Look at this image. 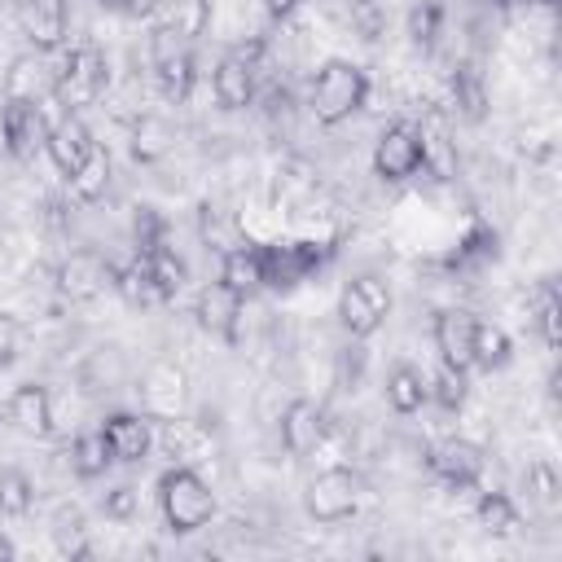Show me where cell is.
<instances>
[{
    "instance_id": "1",
    "label": "cell",
    "mask_w": 562,
    "mask_h": 562,
    "mask_svg": "<svg viewBox=\"0 0 562 562\" xmlns=\"http://www.w3.org/2000/svg\"><path fill=\"white\" fill-rule=\"evenodd\" d=\"M158 509L176 536H193L215 518V492L193 465H171L158 479Z\"/></svg>"
},
{
    "instance_id": "2",
    "label": "cell",
    "mask_w": 562,
    "mask_h": 562,
    "mask_svg": "<svg viewBox=\"0 0 562 562\" xmlns=\"http://www.w3.org/2000/svg\"><path fill=\"white\" fill-rule=\"evenodd\" d=\"M364 97H369V75H364V66L334 57V61H325V66L316 70L307 105H312L316 123L334 127V123L351 119V114L364 105Z\"/></svg>"
},
{
    "instance_id": "3",
    "label": "cell",
    "mask_w": 562,
    "mask_h": 562,
    "mask_svg": "<svg viewBox=\"0 0 562 562\" xmlns=\"http://www.w3.org/2000/svg\"><path fill=\"white\" fill-rule=\"evenodd\" d=\"M110 83V66L105 53L97 44H75L57 66H53V97L61 101V110L79 114L88 110Z\"/></svg>"
},
{
    "instance_id": "4",
    "label": "cell",
    "mask_w": 562,
    "mask_h": 562,
    "mask_svg": "<svg viewBox=\"0 0 562 562\" xmlns=\"http://www.w3.org/2000/svg\"><path fill=\"white\" fill-rule=\"evenodd\" d=\"M391 312V290L382 277L364 272V277H351L342 290H338V325L351 334V338H369L382 329Z\"/></svg>"
},
{
    "instance_id": "5",
    "label": "cell",
    "mask_w": 562,
    "mask_h": 562,
    "mask_svg": "<svg viewBox=\"0 0 562 562\" xmlns=\"http://www.w3.org/2000/svg\"><path fill=\"white\" fill-rule=\"evenodd\" d=\"M356 505H360V479L347 465H325L303 487V509L316 522H342L356 514Z\"/></svg>"
},
{
    "instance_id": "6",
    "label": "cell",
    "mask_w": 562,
    "mask_h": 562,
    "mask_svg": "<svg viewBox=\"0 0 562 562\" xmlns=\"http://www.w3.org/2000/svg\"><path fill=\"white\" fill-rule=\"evenodd\" d=\"M373 171L386 184H404L422 171V123L413 119H395L382 127V136L373 140Z\"/></svg>"
},
{
    "instance_id": "7",
    "label": "cell",
    "mask_w": 562,
    "mask_h": 562,
    "mask_svg": "<svg viewBox=\"0 0 562 562\" xmlns=\"http://www.w3.org/2000/svg\"><path fill=\"white\" fill-rule=\"evenodd\" d=\"M136 395H140V408L149 422H162V417H180L184 404H189V378L180 364L171 360H154L140 382H136Z\"/></svg>"
},
{
    "instance_id": "8",
    "label": "cell",
    "mask_w": 562,
    "mask_h": 562,
    "mask_svg": "<svg viewBox=\"0 0 562 562\" xmlns=\"http://www.w3.org/2000/svg\"><path fill=\"white\" fill-rule=\"evenodd\" d=\"M193 316L206 334L224 338V342H237L241 338V316H246V299L237 290H228L224 281H211L198 290L193 299Z\"/></svg>"
},
{
    "instance_id": "9",
    "label": "cell",
    "mask_w": 562,
    "mask_h": 562,
    "mask_svg": "<svg viewBox=\"0 0 562 562\" xmlns=\"http://www.w3.org/2000/svg\"><path fill=\"white\" fill-rule=\"evenodd\" d=\"M277 430H281V443H285L290 457H312V452H321L329 422H325V408L321 404H312V400L299 395V400H290L281 408Z\"/></svg>"
},
{
    "instance_id": "10",
    "label": "cell",
    "mask_w": 562,
    "mask_h": 562,
    "mask_svg": "<svg viewBox=\"0 0 562 562\" xmlns=\"http://www.w3.org/2000/svg\"><path fill=\"white\" fill-rule=\"evenodd\" d=\"M259 255H263V285H272V290L299 285L321 263L316 241H277V246H259Z\"/></svg>"
},
{
    "instance_id": "11",
    "label": "cell",
    "mask_w": 562,
    "mask_h": 562,
    "mask_svg": "<svg viewBox=\"0 0 562 562\" xmlns=\"http://www.w3.org/2000/svg\"><path fill=\"white\" fill-rule=\"evenodd\" d=\"M53 285H57V294H66L70 303H92V299L110 285V263L97 259L92 250H75V255H66V259L57 263Z\"/></svg>"
},
{
    "instance_id": "12",
    "label": "cell",
    "mask_w": 562,
    "mask_h": 562,
    "mask_svg": "<svg viewBox=\"0 0 562 562\" xmlns=\"http://www.w3.org/2000/svg\"><path fill=\"white\" fill-rule=\"evenodd\" d=\"M474 316L465 307H448L435 316V351H439V364H452L461 373L474 369Z\"/></svg>"
},
{
    "instance_id": "13",
    "label": "cell",
    "mask_w": 562,
    "mask_h": 562,
    "mask_svg": "<svg viewBox=\"0 0 562 562\" xmlns=\"http://www.w3.org/2000/svg\"><path fill=\"white\" fill-rule=\"evenodd\" d=\"M101 435H105L114 461L136 465V461H145L154 452V422L145 413H110L101 422Z\"/></svg>"
},
{
    "instance_id": "14",
    "label": "cell",
    "mask_w": 562,
    "mask_h": 562,
    "mask_svg": "<svg viewBox=\"0 0 562 562\" xmlns=\"http://www.w3.org/2000/svg\"><path fill=\"white\" fill-rule=\"evenodd\" d=\"M426 465L443 479V483H452V487H465V483H474L479 474H483V465H487V457H483V448L474 443V439H443V443H435L430 452H426Z\"/></svg>"
},
{
    "instance_id": "15",
    "label": "cell",
    "mask_w": 562,
    "mask_h": 562,
    "mask_svg": "<svg viewBox=\"0 0 562 562\" xmlns=\"http://www.w3.org/2000/svg\"><path fill=\"white\" fill-rule=\"evenodd\" d=\"M4 413H9V426L22 430V435H31V439L53 435V391L40 386V382H22V386H13Z\"/></svg>"
},
{
    "instance_id": "16",
    "label": "cell",
    "mask_w": 562,
    "mask_h": 562,
    "mask_svg": "<svg viewBox=\"0 0 562 562\" xmlns=\"http://www.w3.org/2000/svg\"><path fill=\"white\" fill-rule=\"evenodd\" d=\"M44 149H48L53 167H57L61 176H70V171H75V167L97 149V140H92V132H88V123H83L79 114H61V119L48 127Z\"/></svg>"
},
{
    "instance_id": "17",
    "label": "cell",
    "mask_w": 562,
    "mask_h": 562,
    "mask_svg": "<svg viewBox=\"0 0 562 562\" xmlns=\"http://www.w3.org/2000/svg\"><path fill=\"white\" fill-rule=\"evenodd\" d=\"M48 92H53V66L44 61V53H22V57L9 61V70H4V101L35 105Z\"/></svg>"
},
{
    "instance_id": "18",
    "label": "cell",
    "mask_w": 562,
    "mask_h": 562,
    "mask_svg": "<svg viewBox=\"0 0 562 562\" xmlns=\"http://www.w3.org/2000/svg\"><path fill=\"white\" fill-rule=\"evenodd\" d=\"M48 127H44V114L40 105H18V101H4L0 110V140L13 158H31L35 145H44Z\"/></svg>"
},
{
    "instance_id": "19",
    "label": "cell",
    "mask_w": 562,
    "mask_h": 562,
    "mask_svg": "<svg viewBox=\"0 0 562 562\" xmlns=\"http://www.w3.org/2000/svg\"><path fill=\"white\" fill-rule=\"evenodd\" d=\"M211 88H215V101L224 110H246L259 92V70L246 57H224L211 75Z\"/></svg>"
},
{
    "instance_id": "20",
    "label": "cell",
    "mask_w": 562,
    "mask_h": 562,
    "mask_svg": "<svg viewBox=\"0 0 562 562\" xmlns=\"http://www.w3.org/2000/svg\"><path fill=\"white\" fill-rule=\"evenodd\" d=\"M66 0H26V13H22V26H26V40L35 44V53H53L61 48L66 40Z\"/></svg>"
},
{
    "instance_id": "21",
    "label": "cell",
    "mask_w": 562,
    "mask_h": 562,
    "mask_svg": "<svg viewBox=\"0 0 562 562\" xmlns=\"http://www.w3.org/2000/svg\"><path fill=\"white\" fill-rule=\"evenodd\" d=\"M127 373L132 369H127V356L119 347H92L83 356V364H79V386L88 395H110V391H119L127 382Z\"/></svg>"
},
{
    "instance_id": "22",
    "label": "cell",
    "mask_w": 562,
    "mask_h": 562,
    "mask_svg": "<svg viewBox=\"0 0 562 562\" xmlns=\"http://www.w3.org/2000/svg\"><path fill=\"white\" fill-rule=\"evenodd\" d=\"M110 285H114L132 307H158V303H167V299H171V294L154 281V272H149L145 255H140V259H132V263H110Z\"/></svg>"
},
{
    "instance_id": "23",
    "label": "cell",
    "mask_w": 562,
    "mask_h": 562,
    "mask_svg": "<svg viewBox=\"0 0 562 562\" xmlns=\"http://www.w3.org/2000/svg\"><path fill=\"white\" fill-rule=\"evenodd\" d=\"M127 149L136 162H162L176 149V127L162 114H136L132 132H127Z\"/></svg>"
},
{
    "instance_id": "24",
    "label": "cell",
    "mask_w": 562,
    "mask_h": 562,
    "mask_svg": "<svg viewBox=\"0 0 562 562\" xmlns=\"http://www.w3.org/2000/svg\"><path fill=\"white\" fill-rule=\"evenodd\" d=\"M154 448L171 461H193L202 448H206V426L202 422H189L184 413L180 417H162L158 430H154Z\"/></svg>"
},
{
    "instance_id": "25",
    "label": "cell",
    "mask_w": 562,
    "mask_h": 562,
    "mask_svg": "<svg viewBox=\"0 0 562 562\" xmlns=\"http://www.w3.org/2000/svg\"><path fill=\"white\" fill-rule=\"evenodd\" d=\"M220 281L228 285V290H237L241 299H250L255 290H263V255H259V246H233V250H224V259H220Z\"/></svg>"
},
{
    "instance_id": "26",
    "label": "cell",
    "mask_w": 562,
    "mask_h": 562,
    "mask_svg": "<svg viewBox=\"0 0 562 562\" xmlns=\"http://www.w3.org/2000/svg\"><path fill=\"white\" fill-rule=\"evenodd\" d=\"M430 400V386H426V373L413 369V364H395L386 373V404L400 413V417H413L422 413V404Z\"/></svg>"
},
{
    "instance_id": "27",
    "label": "cell",
    "mask_w": 562,
    "mask_h": 562,
    "mask_svg": "<svg viewBox=\"0 0 562 562\" xmlns=\"http://www.w3.org/2000/svg\"><path fill=\"white\" fill-rule=\"evenodd\" d=\"M110 154L97 145L70 176H66V184H70V198L75 202H97V198H105V189H110Z\"/></svg>"
},
{
    "instance_id": "28",
    "label": "cell",
    "mask_w": 562,
    "mask_h": 562,
    "mask_svg": "<svg viewBox=\"0 0 562 562\" xmlns=\"http://www.w3.org/2000/svg\"><path fill=\"white\" fill-rule=\"evenodd\" d=\"M110 443H105V435L101 430H79L75 435V443H70V470L79 474V479H101L105 470H110Z\"/></svg>"
},
{
    "instance_id": "29",
    "label": "cell",
    "mask_w": 562,
    "mask_h": 562,
    "mask_svg": "<svg viewBox=\"0 0 562 562\" xmlns=\"http://www.w3.org/2000/svg\"><path fill=\"white\" fill-rule=\"evenodd\" d=\"M522 483H527L531 505H536L544 518H553V514L562 509V479H558L553 461H531L527 474H522Z\"/></svg>"
},
{
    "instance_id": "30",
    "label": "cell",
    "mask_w": 562,
    "mask_h": 562,
    "mask_svg": "<svg viewBox=\"0 0 562 562\" xmlns=\"http://www.w3.org/2000/svg\"><path fill=\"white\" fill-rule=\"evenodd\" d=\"M509 356H514L509 334L501 325H492V321H479L474 325V364L487 369V373H496V369L509 364Z\"/></svg>"
},
{
    "instance_id": "31",
    "label": "cell",
    "mask_w": 562,
    "mask_h": 562,
    "mask_svg": "<svg viewBox=\"0 0 562 562\" xmlns=\"http://www.w3.org/2000/svg\"><path fill=\"white\" fill-rule=\"evenodd\" d=\"M474 518L487 536H514L518 531V505L505 492H483L479 505H474Z\"/></svg>"
},
{
    "instance_id": "32",
    "label": "cell",
    "mask_w": 562,
    "mask_h": 562,
    "mask_svg": "<svg viewBox=\"0 0 562 562\" xmlns=\"http://www.w3.org/2000/svg\"><path fill=\"white\" fill-rule=\"evenodd\" d=\"M193 66H198V61H193V48H184V53H176V57H167V61L154 66V75H158L167 101H184V97L193 92V79H198Z\"/></svg>"
},
{
    "instance_id": "33",
    "label": "cell",
    "mask_w": 562,
    "mask_h": 562,
    "mask_svg": "<svg viewBox=\"0 0 562 562\" xmlns=\"http://www.w3.org/2000/svg\"><path fill=\"white\" fill-rule=\"evenodd\" d=\"M145 255V263H149V272H154V281L167 290V294H176V290H184V281H189V268H184V259L167 246V241H158V246H149V250H140Z\"/></svg>"
},
{
    "instance_id": "34",
    "label": "cell",
    "mask_w": 562,
    "mask_h": 562,
    "mask_svg": "<svg viewBox=\"0 0 562 562\" xmlns=\"http://www.w3.org/2000/svg\"><path fill=\"white\" fill-rule=\"evenodd\" d=\"M422 167L430 176H439V180L457 176V149L439 127H422Z\"/></svg>"
},
{
    "instance_id": "35",
    "label": "cell",
    "mask_w": 562,
    "mask_h": 562,
    "mask_svg": "<svg viewBox=\"0 0 562 562\" xmlns=\"http://www.w3.org/2000/svg\"><path fill=\"white\" fill-rule=\"evenodd\" d=\"M35 505V483L22 470H0V514L22 518Z\"/></svg>"
},
{
    "instance_id": "36",
    "label": "cell",
    "mask_w": 562,
    "mask_h": 562,
    "mask_svg": "<svg viewBox=\"0 0 562 562\" xmlns=\"http://www.w3.org/2000/svg\"><path fill=\"white\" fill-rule=\"evenodd\" d=\"M452 97H457V110H461L470 123H479V119L487 114V92H483V79H479L470 66H461V70L452 75Z\"/></svg>"
},
{
    "instance_id": "37",
    "label": "cell",
    "mask_w": 562,
    "mask_h": 562,
    "mask_svg": "<svg viewBox=\"0 0 562 562\" xmlns=\"http://www.w3.org/2000/svg\"><path fill=\"white\" fill-rule=\"evenodd\" d=\"M439 31H443V4L439 0H417L408 9V40L426 48V44L439 40Z\"/></svg>"
},
{
    "instance_id": "38",
    "label": "cell",
    "mask_w": 562,
    "mask_h": 562,
    "mask_svg": "<svg viewBox=\"0 0 562 562\" xmlns=\"http://www.w3.org/2000/svg\"><path fill=\"white\" fill-rule=\"evenodd\" d=\"M536 329H540V338H544V347L553 351L558 342H562V303H558V294H553V285L544 281L540 285V294H536Z\"/></svg>"
},
{
    "instance_id": "39",
    "label": "cell",
    "mask_w": 562,
    "mask_h": 562,
    "mask_svg": "<svg viewBox=\"0 0 562 562\" xmlns=\"http://www.w3.org/2000/svg\"><path fill=\"white\" fill-rule=\"evenodd\" d=\"M202 241L215 246L220 255L241 246V233H237V220H228L220 206H202Z\"/></svg>"
},
{
    "instance_id": "40",
    "label": "cell",
    "mask_w": 562,
    "mask_h": 562,
    "mask_svg": "<svg viewBox=\"0 0 562 562\" xmlns=\"http://www.w3.org/2000/svg\"><path fill=\"white\" fill-rule=\"evenodd\" d=\"M430 386V395L439 400V408H461L465 404V391H470V382H465V373L461 369H452V364H439V373L426 382Z\"/></svg>"
},
{
    "instance_id": "41",
    "label": "cell",
    "mask_w": 562,
    "mask_h": 562,
    "mask_svg": "<svg viewBox=\"0 0 562 562\" xmlns=\"http://www.w3.org/2000/svg\"><path fill=\"white\" fill-rule=\"evenodd\" d=\"M167 22H171L184 40H193V35H202L206 22H211V0H176V9H171Z\"/></svg>"
},
{
    "instance_id": "42",
    "label": "cell",
    "mask_w": 562,
    "mask_h": 562,
    "mask_svg": "<svg viewBox=\"0 0 562 562\" xmlns=\"http://www.w3.org/2000/svg\"><path fill=\"white\" fill-rule=\"evenodd\" d=\"M101 509H105V518H114V522H132V518L140 514V492H136L132 483H119V487L105 492Z\"/></svg>"
},
{
    "instance_id": "43",
    "label": "cell",
    "mask_w": 562,
    "mask_h": 562,
    "mask_svg": "<svg viewBox=\"0 0 562 562\" xmlns=\"http://www.w3.org/2000/svg\"><path fill=\"white\" fill-rule=\"evenodd\" d=\"M189 48V40L171 26V22H158L154 31H149V61L158 66V61H167V57H176V53H184Z\"/></svg>"
},
{
    "instance_id": "44",
    "label": "cell",
    "mask_w": 562,
    "mask_h": 562,
    "mask_svg": "<svg viewBox=\"0 0 562 562\" xmlns=\"http://www.w3.org/2000/svg\"><path fill=\"white\" fill-rule=\"evenodd\" d=\"M347 22H351V31H360L364 40H378V31H382V9H378V0H347Z\"/></svg>"
},
{
    "instance_id": "45",
    "label": "cell",
    "mask_w": 562,
    "mask_h": 562,
    "mask_svg": "<svg viewBox=\"0 0 562 562\" xmlns=\"http://www.w3.org/2000/svg\"><path fill=\"white\" fill-rule=\"evenodd\" d=\"M364 364H369V351H364L360 342L342 347V351H338V382H342V386H356L360 373H364Z\"/></svg>"
},
{
    "instance_id": "46",
    "label": "cell",
    "mask_w": 562,
    "mask_h": 562,
    "mask_svg": "<svg viewBox=\"0 0 562 562\" xmlns=\"http://www.w3.org/2000/svg\"><path fill=\"white\" fill-rule=\"evenodd\" d=\"M13 360H18V325L0 316V369H9Z\"/></svg>"
},
{
    "instance_id": "47",
    "label": "cell",
    "mask_w": 562,
    "mask_h": 562,
    "mask_svg": "<svg viewBox=\"0 0 562 562\" xmlns=\"http://www.w3.org/2000/svg\"><path fill=\"white\" fill-rule=\"evenodd\" d=\"M263 9H268L272 18H285V13H294V9H299V0H263Z\"/></svg>"
},
{
    "instance_id": "48",
    "label": "cell",
    "mask_w": 562,
    "mask_h": 562,
    "mask_svg": "<svg viewBox=\"0 0 562 562\" xmlns=\"http://www.w3.org/2000/svg\"><path fill=\"white\" fill-rule=\"evenodd\" d=\"M154 4H158V0H127L123 9H127V13H154Z\"/></svg>"
},
{
    "instance_id": "49",
    "label": "cell",
    "mask_w": 562,
    "mask_h": 562,
    "mask_svg": "<svg viewBox=\"0 0 562 562\" xmlns=\"http://www.w3.org/2000/svg\"><path fill=\"white\" fill-rule=\"evenodd\" d=\"M13 553H18V549H13V540H9V536H0V562H9Z\"/></svg>"
},
{
    "instance_id": "50",
    "label": "cell",
    "mask_w": 562,
    "mask_h": 562,
    "mask_svg": "<svg viewBox=\"0 0 562 562\" xmlns=\"http://www.w3.org/2000/svg\"><path fill=\"white\" fill-rule=\"evenodd\" d=\"M101 4H110V9H123V4H127V0H101Z\"/></svg>"
},
{
    "instance_id": "51",
    "label": "cell",
    "mask_w": 562,
    "mask_h": 562,
    "mask_svg": "<svg viewBox=\"0 0 562 562\" xmlns=\"http://www.w3.org/2000/svg\"><path fill=\"white\" fill-rule=\"evenodd\" d=\"M0 233H4V224H0Z\"/></svg>"
}]
</instances>
